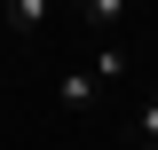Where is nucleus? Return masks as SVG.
I'll return each instance as SVG.
<instances>
[{
    "label": "nucleus",
    "mask_w": 158,
    "mask_h": 150,
    "mask_svg": "<svg viewBox=\"0 0 158 150\" xmlns=\"http://www.w3.org/2000/svg\"><path fill=\"white\" fill-rule=\"evenodd\" d=\"M87 71H95L103 87H118V79H127V56H118V48H95V56H87Z\"/></svg>",
    "instance_id": "7ed1b4c3"
},
{
    "label": "nucleus",
    "mask_w": 158,
    "mask_h": 150,
    "mask_svg": "<svg viewBox=\"0 0 158 150\" xmlns=\"http://www.w3.org/2000/svg\"><path fill=\"white\" fill-rule=\"evenodd\" d=\"M127 150H158V142H127Z\"/></svg>",
    "instance_id": "39448f33"
},
{
    "label": "nucleus",
    "mask_w": 158,
    "mask_h": 150,
    "mask_svg": "<svg viewBox=\"0 0 158 150\" xmlns=\"http://www.w3.org/2000/svg\"><path fill=\"white\" fill-rule=\"evenodd\" d=\"M56 103H63L71 119H79V111H95V103H103V79L79 63V71H63V79H56Z\"/></svg>",
    "instance_id": "f257e3e1"
},
{
    "label": "nucleus",
    "mask_w": 158,
    "mask_h": 150,
    "mask_svg": "<svg viewBox=\"0 0 158 150\" xmlns=\"http://www.w3.org/2000/svg\"><path fill=\"white\" fill-rule=\"evenodd\" d=\"M135 142H158V87L142 95V119H135Z\"/></svg>",
    "instance_id": "20e7f679"
},
{
    "label": "nucleus",
    "mask_w": 158,
    "mask_h": 150,
    "mask_svg": "<svg viewBox=\"0 0 158 150\" xmlns=\"http://www.w3.org/2000/svg\"><path fill=\"white\" fill-rule=\"evenodd\" d=\"M0 24H8V32H32V24H48V0H8Z\"/></svg>",
    "instance_id": "f03ea898"
}]
</instances>
